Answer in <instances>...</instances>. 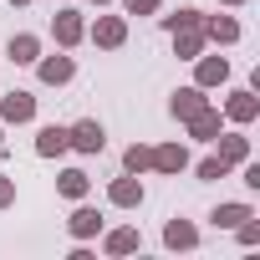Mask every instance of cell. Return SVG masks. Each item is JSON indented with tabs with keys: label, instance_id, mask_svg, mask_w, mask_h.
Wrapping results in <instances>:
<instances>
[{
	"label": "cell",
	"instance_id": "cell-29",
	"mask_svg": "<svg viewBox=\"0 0 260 260\" xmlns=\"http://www.w3.org/2000/svg\"><path fill=\"white\" fill-rule=\"evenodd\" d=\"M0 153H6V122H0Z\"/></svg>",
	"mask_w": 260,
	"mask_h": 260
},
{
	"label": "cell",
	"instance_id": "cell-4",
	"mask_svg": "<svg viewBox=\"0 0 260 260\" xmlns=\"http://www.w3.org/2000/svg\"><path fill=\"white\" fill-rule=\"evenodd\" d=\"M224 122H235V127H250L255 117H260V97H255V87H235L230 97H224Z\"/></svg>",
	"mask_w": 260,
	"mask_h": 260
},
{
	"label": "cell",
	"instance_id": "cell-32",
	"mask_svg": "<svg viewBox=\"0 0 260 260\" xmlns=\"http://www.w3.org/2000/svg\"><path fill=\"white\" fill-rule=\"evenodd\" d=\"M92 6H112V0H92Z\"/></svg>",
	"mask_w": 260,
	"mask_h": 260
},
{
	"label": "cell",
	"instance_id": "cell-9",
	"mask_svg": "<svg viewBox=\"0 0 260 260\" xmlns=\"http://www.w3.org/2000/svg\"><path fill=\"white\" fill-rule=\"evenodd\" d=\"M107 204H112V209H138V204H143V179H138V174L112 179V184H107Z\"/></svg>",
	"mask_w": 260,
	"mask_h": 260
},
{
	"label": "cell",
	"instance_id": "cell-18",
	"mask_svg": "<svg viewBox=\"0 0 260 260\" xmlns=\"http://www.w3.org/2000/svg\"><path fill=\"white\" fill-rule=\"evenodd\" d=\"M214 148H219V158H224L230 169H240V164L250 158V138H245V133H219Z\"/></svg>",
	"mask_w": 260,
	"mask_h": 260
},
{
	"label": "cell",
	"instance_id": "cell-15",
	"mask_svg": "<svg viewBox=\"0 0 260 260\" xmlns=\"http://www.w3.org/2000/svg\"><path fill=\"white\" fill-rule=\"evenodd\" d=\"M6 56H11L16 67H36V56H41V36L16 31V36H11V46H6Z\"/></svg>",
	"mask_w": 260,
	"mask_h": 260
},
{
	"label": "cell",
	"instance_id": "cell-17",
	"mask_svg": "<svg viewBox=\"0 0 260 260\" xmlns=\"http://www.w3.org/2000/svg\"><path fill=\"white\" fill-rule=\"evenodd\" d=\"M169 36H174V56H179V61H194V56L209 46V41H204V26H189V31H169Z\"/></svg>",
	"mask_w": 260,
	"mask_h": 260
},
{
	"label": "cell",
	"instance_id": "cell-28",
	"mask_svg": "<svg viewBox=\"0 0 260 260\" xmlns=\"http://www.w3.org/2000/svg\"><path fill=\"white\" fill-rule=\"evenodd\" d=\"M240 179H245V189H260V164L245 158V164H240Z\"/></svg>",
	"mask_w": 260,
	"mask_h": 260
},
{
	"label": "cell",
	"instance_id": "cell-23",
	"mask_svg": "<svg viewBox=\"0 0 260 260\" xmlns=\"http://www.w3.org/2000/svg\"><path fill=\"white\" fill-rule=\"evenodd\" d=\"M189 26H204V16H199L194 6H179V11L164 16V31H189Z\"/></svg>",
	"mask_w": 260,
	"mask_h": 260
},
{
	"label": "cell",
	"instance_id": "cell-6",
	"mask_svg": "<svg viewBox=\"0 0 260 260\" xmlns=\"http://www.w3.org/2000/svg\"><path fill=\"white\" fill-rule=\"evenodd\" d=\"M31 117H36V97H31L26 87H16V92L0 97V122H6V127H21V122H31Z\"/></svg>",
	"mask_w": 260,
	"mask_h": 260
},
{
	"label": "cell",
	"instance_id": "cell-7",
	"mask_svg": "<svg viewBox=\"0 0 260 260\" xmlns=\"http://www.w3.org/2000/svg\"><path fill=\"white\" fill-rule=\"evenodd\" d=\"M184 127H189V138H194V143H214V138L224 133V112L209 102V107H199V112H194Z\"/></svg>",
	"mask_w": 260,
	"mask_h": 260
},
{
	"label": "cell",
	"instance_id": "cell-14",
	"mask_svg": "<svg viewBox=\"0 0 260 260\" xmlns=\"http://www.w3.org/2000/svg\"><path fill=\"white\" fill-rule=\"evenodd\" d=\"M67 148H72V138H67L61 122H46L41 133H36V153H41V158H61Z\"/></svg>",
	"mask_w": 260,
	"mask_h": 260
},
{
	"label": "cell",
	"instance_id": "cell-24",
	"mask_svg": "<svg viewBox=\"0 0 260 260\" xmlns=\"http://www.w3.org/2000/svg\"><path fill=\"white\" fill-rule=\"evenodd\" d=\"M189 169H194L204 184H214V179H230V164H224L219 153H209V158H199V164H189Z\"/></svg>",
	"mask_w": 260,
	"mask_h": 260
},
{
	"label": "cell",
	"instance_id": "cell-27",
	"mask_svg": "<svg viewBox=\"0 0 260 260\" xmlns=\"http://www.w3.org/2000/svg\"><path fill=\"white\" fill-rule=\"evenodd\" d=\"M16 204V174H0V209Z\"/></svg>",
	"mask_w": 260,
	"mask_h": 260
},
{
	"label": "cell",
	"instance_id": "cell-3",
	"mask_svg": "<svg viewBox=\"0 0 260 260\" xmlns=\"http://www.w3.org/2000/svg\"><path fill=\"white\" fill-rule=\"evenodd\" d=\"M36 77H41V87H67V82L77 77V56H67V51L56 46L51 56H36Z\"/></svg>",
	"mask_w": 260,
	"mask_h": 260
},
{
	"label": "cell",
	"instance_id": "cell-12",
	"mask_svg": "<svg viewBox=\"0 0 260 260\" xmlns=\"http://www.w3.org/2000/svg\"><path fill=\"white\" fill-rule=\"evenodd\" d=\"M194 158H189V148L184 143H158L153 148V174H184Z\"/></svg>",
	"mask_w": 260,
	"mask_h": 260
},
{
	"label": "cell",
	"instance_id": "cell-30",
	"mask_svg": "<svg viewBox=\"0 0 260 260\" xmlns=\"http://www.w3.org/2000/svg\"><path fill=\"white\" fill-rule=\"evenodd\" d=\"M219 6H230V11H235V6H245V0H219Z\"/></svg>",
	"mask_w": 260,
	"mask_h": 260
},
{
	"label": "cell",
	"instance_id": "cell-2",
	"mask_svg": "<svg viewBox=\"0 0 260 260\" xmlns=\"http://www.w3.org/2000/svg\"><path fill=\"white\" fill-rule=\"evenodd\" d=\"M87 41L102 46V51H117L127 41V16H97V21H87Z\"/></svg>",
	"mask_w": 260,
	"mask_h": 260
},
{
	"label": "cell",
	"instance_id": "cell-31",
	"mask_svg": "<svg viewBox=\"0 0 260 260\" xmlns=\"http://www.w3.org/2000/svg\"><path fill=\"white\" fill-rule=\"evenodd\" d=\"M11 6H31V0H11Z\"/></svg>",
	"mask_w": 260,
	"mask_h": 260
},
{
	"label": "cell",
	"instance_id": "cell-1",
	"mask_svg": "<svg viewBox=\"0 0 260 260\" xmlns=\"http://www.w3.org/2000/svg\"><path fill=\"white\" fill-rule=\"evenodd\" d=\"M51 36H56V46H61V51L82 46V41H87V16H82V11H72V6H61V11L51 16Z\"/></svg>",
	"mask_w": 260,
	"mask_h": 260
},
{
	"label": "cell",
	"instance_id": "cell-25",
	"mask_svg": "<svg viewBox=\"0 0 260 260\" xmlns=\"http://www.w3.org/2000/svg\"><path fill=\"white\" fill-rule=\"evenodd\" d=\"M164 0H122V16H158Z\"/></svg>",
	"mask_w": 260,
	"mask_h": 260
},
{
	"label": "cell",
	"instance_id": "cell-8",
	"mask_svg": "<svg viewBox=\"0 0 260 260\" xmlns=\"http://www.w3.org/2000/svg\"><path fill=\"white\" fill-rule=\"evenodd\" d=\"M230 82V61L224 56H194V87H204V92H214V87H224Z\"/></svg>",
	"mask_w": 260,
	"mask_h": 260
},
{
	"label": "cell",
	"instance_id": "cell-26",
	"mask_svg": "<svg viewBox=\"0 0 260 260\" xmlns=\"http://www.w3.org/2000/svg\"><path fill=\"white\" fill-rule=\"evenodd\" d=\"M235 240H240V245H260V219H255V214L240 219V224H235Z\"/></svg>",
	"mask_w": 260,
	"mask_h": 260
},
{
	"label": "cell",
	"instance_id": "cell-22",
	"mask_svg": "<svg viewBox=\"0 0 260 260\" xmlns=\"http://www.w3.org/2000/svg\"><path fill=\"white\" fill-rule=\"evenodd\" d=\"M148 169H153V148H148V143H133V148L122 153V174H138V179H143Z\"/></svg>",
	"mask_w": 260,
	"mask_h": 260
},
{
	"label": "cell",
	"instance_id": "cell-5",
	"mask_svg": "<svg viewBox=\"0 0 260 260\" xmlns=\"http://www.w3.org/2000/svg\"><path fill=\"white\" fill-rule=\"evenodd\" d=\"M67 138H72V148H77V153H87V158H92V153H102V148H107V127H102L97 117H82V122H72V127H67Z\"/></svg>",
	"mask_w": 260,
	"mask_h": 260
},
{
	"label": "cell",
	"instance_id": "cell-11",
	"mask_svg": "<svg viewBox=\"0 0 260 260\" xmlns=\"http://www.w3.org/2000/svg\"><path fill=\"white\" fill-rule=\"evenodd\" d=\"M67 235H72V240H97V235H102V214L77 199V209H72V219H67Z\"/></svg>",
	"mask_w": 260,
	"mask_h": 260
},
{
	"label": "cell",
	"instance_id": "cell-10",
	"mask_svg": "<svg viewBox=\"0 0 260 260\" xmlns=\"http://www.w3.org/2000/svg\"><path fill=\"white\" fill-rule=\"evenodd\" d=\"M199 107H209V92H204V87H194V82H189V87H179V92L169 97V117H179V122H189Z\"/></svg>",
	"mask_w": 260,
	"mask_h": 260
},
{
	"label": "cell",
	"instance_id": "cell-16",
	"mask_svg": "<svg viewBox=\"0 0 260 260\" xmlns=\"http://www.w3.org/2000/svg\"><path fill=\"white\" fill-rule=\"evenodd\" d=\"M102 250H107V255H133V250H143V235H138L133 224H117V230H107Z\"/></svg>",
	"mask_w": 260,
	"mask_h": 260
},
{
	"label": "cell",
	"instance_id": "cell-19",
	"mask_svg": "<svg viewBox=\"0 0 260 260\" xmlns=\"http://www.w3.org/2000/svg\"><path fill=\"white\" fill-rule=\"evenodd\" d=\"M87 189H92L87 169H61V174H56V194H61V199L77 204V199H87Z\"/></svg>",
	"mask_w": 260,
	"mask_h": 260
},
{
	"label": "cell",
	"instance_id": "cell-21",
	"mask_svg": "<svg viewBox=\"0 0 260 260\" xmlns=\"http://www.w3.org/2000/svg\"><path fill=\"white\" fill-rule=\"evenodd\" d=\"M164 245H169V250H194V245H199V230H194L189 219H169V224H164Z\"/></svg>",
	"mask_w": 260,
	"mask_h": 260
},
{
	"label": "cell",
	"instance_id": "cell-13",
	"mask_svg": "<svg viewBox=\"0 0 260 260\" xmlns=\"http://www.w3.org/2000/svg\"><path fill=\"white\" fill-rule=\"evenodd\" d=\"M204 41L209 46H235L240 41V21L235 16H204Z\"/></svg>",
	"mask_w": 260,
	"mask_h": 260
},
{
	"label": "cell",
	"instance_id": "cell-20",
	"mask_svg": "<svg viewBox=\"0 0 260 260\" xmlns=\"http://www.w3.org/2000/svg\"><path fill=\"white\" fill-rule=\"evenodd\" d=\"M250 214H255V209H250L245 199H230V204H214V209H209V224H214V230H235V224L250 219Z\"/></svg>",
	"mask_w": 260,
	"mask_h": 260
}]
</instances>
